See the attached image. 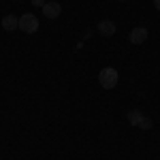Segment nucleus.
Wrapping results in <instances>:
<instances>
[{
  "label": "nucleus",
  "mask_w": 160,
  "mask_h": 160,
  "mask_svg": "<svg viewBox=\"0 0 160 160\" xmlns=\"http://www.w3.org/2000/svg\"><path fill=\"white\" fill-rule=\"evenodd\" d=\"M118 79H120L118 71H115V68H109V66L102 68L98 73V83L105 88V90H113V88L118 86Z\"/></svg>",
  "instance_id": "1"
},
{
  "label": "nucleus",
  "mask_w": 160,
  "mask_h": 160,
  "mask_svg": "<svg viewBox=\"0 0 160 160\" xmlns=\"http://www.w3.org/2000/svg\"><path fill=\"white\" fill-rule=\"evenodd\" d=\"M139 128H143V130H149V128H152V120H149V118H145V115H143V120H141V122H139Z\"/></svg>",
  "instance_id": "8"
},
{
  "label": "nucleus",
  "mask_w": 160,
  "mask_h": 160,
  "mask_svg": "<svg viewBox=\"0 0 160 160\" xmlns=\"http://www.w3.org/2000/svg\"><path fill=\"white\" fill-rule=\"evenodd\" d=\"M96 30H98L102 37H113V34H115V24L109 22V19H102V22L96 26Z\"/></svg>",
  "instance_id": "5"
},
{
  "label": "nucleus",
  "mask_w": 160,
  "mask_h": 160,
  "mask_svg": "<svg viewBox=\"0 0 160 160\" xmlns=\"http://www.w3.org/2000/svg\"><path fill=\"white\" fill-rule=\"evenodd\" d=\"M154 7H156V9L160 11V0H154Z\"/></svg>",
  "instance_id": "10"
},
{
  "label": "nucleus",
  "mask_w": 160,
  "mask_h": 160,
  "mask_svg": "<svg viewBox=\"0 0 160 160\" xmlns=\"http://www.w3.org/2000/svg\"><path fill=\"white\" fill-rule=\"evenodd\" d=\"M62 13V7L58 2H45V7H43V15L47 17V19H56V17H60Z\"/></svg>",
  "instance_id": "4"
},
{
  "label": "nucleus",
  "mask_w": 160,
  "mask_h": 160,
  "mask_svg": "<svg viewBox=\"0 0 160 160\" xmlns=\"http://www.w3.org/2000/svg\"><path fill=\"white\" fill-rule=\"evenodd\" d=\"M120 2H126V0H120Z\"/></svg>",
  "instance_id": "11"
},
{
  "label": "nucleus",
  "mask_w": 160,
  "mask_h": 160,
  "mask_svg": "<svg viewBox=\"0 0 160 160\" xmlns=\"http://www.w3.org/2000/svg\"><path fill=\"white\" fill-rule=\"evenodd\" d=\"M148 41V28H143V26H137L130 30V43L132 45H143Z\"/></svg>",
  "instance_id": "3"
},
{
  "label": "nucleus",
  "mask_w": 160,
  "mask_h": 160,
  "mask_svg": "<svg viewBox=\"0 0 160 160\" xmlns=\"http://www.w3.org/2000/svg\"><path fill=\"white\" fill-rule=\"evenodd\" d=\"M126 118H128V122L132 124V126H139V122L143 120V113L139 109H130L128 113H126Z\"/></svg>",
  "instance_id": "7"
},
{
  "label": "nucleus",
  "mask_w": 160,
  "mask_h": 160,
  "mask_svg": "<svg viewBox=\"0 0 160 160\" xmlns=\"http://www.w3.org/2000/svg\"><path fill=\"white\" fill-rule=\"evenodd\" d=\"M19 30H24L26 34H34L38 30V19L34 13H24L19 17Z\"/></svg>",
  "instance_id": "2"
},
{
  "label": "nucleus",
  "mask_w": 160,
  "mask_h": 160,
  "mask_svg": "<svg viewBox=\"0 0 160 160\" xmlns=\"http://www.w3.org/2000/svg\"><path fill=\"white\" fill-rule=\"evenodd\" d=\"M34 7H45V0H32Z\"/></svg>",
  "instance_id": "9"
},
{
  "label": "nucleus",
  "mask_w": 160,
  "mask_h": 160,
  "mask_svg": "<svg viewBox=\"0 0 160 160\" xmlns=\"http://www.w3.org/2000/svg\"><path fill=\"white\" fill-rule=\"evenodd\" d=\"M2 28H4L7 32H13V30L19 28V19H17L15 15H7V17L2 19Z\"/></svg>",
  "instance_id": "6"
}]
</instances>
